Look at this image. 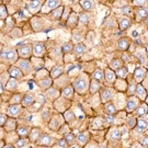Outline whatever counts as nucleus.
<instances>
[{"label":"nucleus","instance_id":"nucleus-64","mask_svg":"<svg viewBox=\"0 0 148 148\" xmlns=\"http://www.w3.org/2000/svg\"><path fill=\"white\" fill-rule=\"evenodd\" d=\"M40 148H45V147H40Z\"/></svg>","mask_w":148,"mask_h":148},{"label":"nucleus","instance_id":"nucleus-35","mask_svg":"<svg viewBox=\"0 0 148 148\" xmlns=\"http://www.w3.org/2000/svg\"><path fill=\"white\" fill-rule=\"evenodd\" d=\"M31 24H32V27L34 29L35 32H38L42 30V23H41V21H40L37 18H33V19H32Z\"/></svg>","mask_w":148,"mask_h":148},{"label":"nucleus","instance_id":"nucleus-43","mask_svg":"<svg viewBox=\"0 0 148 148\" xmlns=\"http://www.w3.org/2000/svg\"><path fill=\"white\" fill-rule=\"evenodd\" d=\"M49 127L52 128V130H59L60 127H62V124L58 122V120L57 119H53L52 121H51V123H49Z\"/></svg>","mask_w":148,"mask_h":148},{"label":"nucleus","instance_id":"nucleus-7","mask_svg":"<svg viewBox=\"0 0 148 148\" xmlns=\"http://www.w3.org/2000/svg\"><path fill=\"white\" fill-rule=\"evenodd\" d=\"M21 112V106L20 104H11L9 108H8V111H7V115L8 116L14 119Z\"/></svg>","mask_w":148,"mask_h":148},{"label":"nucleus","instance_id":"nucleus-42","mask_svg":"<svg viewBox=\"0 0 148 148\" xmlns=\"http://www.w3.org/2000/svg\"><path fill=\"white\" fill-rule=\"evenodd\" d=\"M62 49H63L64 54H68L74 51V45L71 43H65L63 45V47H62Z\"/></svg>","mask_w":148,"mask_h":148},{"label":"nucleus","instance_id":"nucleus-33","mask_svg":"<svg viewBox=\"0 0 148 148\" xmlns=\"http://www.w3.org/2000/svg\"><path fill=\"white\" fill-rule=\"evenodd\" d=\"M16 133H18L21 137H25V136H30L31 131H30V128L27 126H21L16 130Z\"/></svg>","mask_w":148,"mask_h":148},{"label":"nucleus","instance_id":"nucleus-44","mask_svg":"<svg viewBox=\"0 0 148 148\" xmlns=\"http://www.w3.org/2000/svg\"><path fill=\"white\" fill-rule=\"evenodd\" d=\"M5 124H7V126L9 125V127L7 128L8 131H13L16 126V122L14 121V119H12V117H11V119H8V121H7Z\"/></svg>","mask_w":148,"mask_h":148},{"label":"nucleus","instance_id":"nucleus-29","mask_svg":"<svg viewBox=\"0 0 148 148\" xmlns=\"http://www.w3.org/2000/svg\"><path fill=\"white\" fill-rule=\"evenodd\" d=\"M18 80L14 79V78H10L9 81L7 82V85H5V88L8 90H10V91H13V90H16L18 88Z\"/></svg>","mask_w":148,"mask_h":148},{"label":"nucleus","instance_id":"nucleus-27","mask_svg":"<svg viewBox=\"0 0 148 148\" xmlns=\"http://www.w3.org/2000/svg\"><path fill=\"white\" fill-rule=\"evenodd\" d=\"M130 47V41L126 37H123L119 41V48L122 49V51H127Z\"/></svg>","mask_w":148,"mask_h":148},{"label":"nucleus","instance_id":"nucleus-45","mask_svg":"<svg viewBox=\"0 0 148 148\" xmlns=\"http://www.w3.org/2000/svg\"><path fill=\"white\" fill-rule=\"evenodd\" d=\"M0 18H1V21H3L5 19L8 18V10L5 9V7L3 5H1V7H0Z\"/></svg>","mask_w":148,"mask_h":148},{"label":"nucleus","instance_id":"nucleus-13","mask_svg":"<svg viewBox=\"0 0 148 148\" xmlns=\"http://www.w3.org/2000/svg\"><path fill=\"white\" fill-rule=\"evenodd\" d=\"M38 86L42 88V89H49V87L52 86L53 84V79L51 78V77H45V78H43V79L38 80Z\"/></svg>","mask_w":148,"mask_h":148},{"label":"nucleus","instance_id":"nucleus-34","mask_svg":"<svg viewBox=\"0 0 148 148\" xmlns=\"http://www.w3.org/2000/svg\"><path fill=\"white\" fill-rule=\"evenodd\" d=\"M89 90H90V92H91V93H95V92H98V91L100 90V82H99V81H97V80H91Z\"/></svg>","mask_w":148,"mask_h":148},{"label":"nucleus","instance_id":"nucleus-57","mask_svg":"<svg viewBox=\"0 0 148 148\" xmlns=\"http://www.w3.org/2000/svg\"><path fill=\"white\" fill-rule=\"evenodd\" d=\"M106 120L108 123H112V122L114 121V117H113V115H106Z\"/></svg>","mask_w":148,"mask_h":148},{"label":"nucleus","instance_id":"nucleus-30","mask_svg":"<svg viewBox=\"0 0 148 148\" xmlns=\"http://www.w3.org/2000/svg\"><path fill=\"white\" fill-rule=\"evenodd\" d=\"M127 74H128V70H127L126 67H121V68H119L117 70H115V75H116V77H119L120 79H125Z\"/></svg>","mask_w":148,"mask_h":148},{"label":"nucleus","instance_id":"nucleus-36","mask_svg":"<svg viewBox=\"0 0 148 148\" xmlns=\"http://www.w3.org/2000/svg\"><path fill=\"white\" fill-rule=\"evenodd\" d=\"M121 67H122V62L120 59H113L109 64V68L112 69V70H117V69L121 68Z\"/></svg>","mask_w":148,"mask_h":148},{"label":"nucleus","instance_id":"nucleus-51","mask_svg":"<svg viewBox=\"0 0 148 148\" xmlns=\"http://www.w3.org/2000/svg\"><path fill=\"white\" fill-rule=\"evenodd\" d=\"M8 115H5V114H1V121H0V125H1V127H5V123H7V121H8Z\"/></svg>","mask_w":148,"mask_h":148},{"label":"nucleus","instance_id":"nucleus-49","mask_svg":"<svg viewBox=\"0 0 148 148\" xmlns=\"http://www.w3.org/2000/svg\"><path fill=\"white\" fill-rule=\"evenodd\" d=\"M136 124H137V121H136V119H134V117H131V119L127 120V126L131 127V128H135Z\"/></svg>","mask_w":148,"mask_h":148},{"label":"nucleus","instance_id":"nucleus-22","mask_svg":"<svg viewBox=\"0 0 148 148\" xmlns=\"http://www.w3.org/2000/svg\"><path fill=\"white\" fill-rule=\"evenodd\" d=\"M62 74H63V68L60 66H54L52 70H51V78L52 79H56Z\"/></svg>","mask_w":148,"mask_h":148},{"label":"nucleus","instance_id":"nucleus-52","mask_svg":"<svg viewBox=\"0 0 148 148\" xmlns=\"http://www.w3.org/2000/svg\"><path fill=\"white\" fill-rule=\"evenodd\" d=\"M57 145H58L60 148H66V146H67L68 144H67L65 138H62V139H59L58 142H57Z\"/></svg>","mask_w":148,"mask_h":148},{"label":"nucleus","instance_id":"nucleus-28","mask_svg":"<svg viewBox=\"0 0 148 148\" xmlns=\"http://www.w3.org/2000/svg\"><path fill=\"white\" fill-rule=\"evenodd\" d=\"M147 16H148V10L146 8H140V9H138L137 12H136V16H137L138 21L146 19Z\"/></svg>","mask_w":148,"mask_h":148},{"label":"nucleus","instance_id":"nucleus-40","mask_svg":"<svg viewBox=\"0 0 148 148\" xmlns=\"http://www.w3.org/2000/svg\"><path fill=\"white\" fill-rule=\"evenodd\" d=\"M65 139H66V142L68 145H74L75 142L77 140L76 137L74 136V134H71V133H67V134H65Z\"/></svg>","mask_w":148,"mask_h":148},{"label":"nucleus","instance_id":"nucleus-17","mask_svg":"<svg viewBox=\"0 0 148 148\" xmlns=\"http://www.w3.org/2000/svg\"><path fill=\"white\" fill-rule=\"evenodd\" d=\"M37 143L40 144L41 146H49L52 144V138L47 134H43L42 136L40 137V139L37 140Z\"/></svg>","mask_w":148,"mask_h":148},{"label":"nucleus","instance_id":"nucleus-11","mask_svg":"<svg viewBox=\"0 0 148 148\" xmlns=\"http://www.w3.org/2000/svg\"><path fill=\"white\" fill-rule=\"evenodd\" d=\"M60 5H62V2L57 1V0H47V1H45V7L44 8H48L47 12H52L55 9H57Z\"/></svg>","mask_w":148,"mask_h":148},{"label":"nucleus","instance_id":"nucleus-56","mask_svg":"<svg viewBox=\"0 0 148 148\" xmlns=\"http://www.w3.org/2000/svg\"><path fill=\"white\" fill-rule=\"evenodd\" d=\"M62 53H63V49L59 47V46H56L55 49H54V54H55V55H60Z\"/></svg>","mask_w":148,"mask_h":148},{"label":"nucleus","instance_id":"nucleus-21","mask_svg":"<svg viewBox=\"0 0 148 148\" xmlns=\"http://www.w3.org/2000/svg\"><path fill=\"white\" fill-rule=\"evenodd\" d=\"M78 21H79V16H77V14H76L75 12H73V13L69 16L68 19H67V25H68V27H76Z\"/></svg>","mask_w":148,"mask_h":148},{"label":"nucleus","instance_id":"nucleus-25","mask_svg":"<svg viewBox=\"0 0 148 148\" xmlns=\"http://www.w3.org/2000/svg\"><path fill=\"white\" fill-rule=\"evenodd\" d=\"M63 11H64L63 7H58L57 9H55L54 11L51 12V16H52V18H53L54 20H59L63 16Z\"/></svg>","mask_w":148,"mask_h":148},{"label":"nucleus","instance_id":"nucleus-26","mask_svg":"<svg viewBox=\"0 0 148 148\" xmlns=\"http://www.w3.org/2000/svg\"><path fill=\"white\" fill-rule=\"evenodd\" d=\"M115 89L119 91H125L127 89V85L125 82V79H119L115 80Z\"/></svg>","mask_w":148,"mask_h":148},{"label":"nucleus","instance_id":"nucleus-8","mask_svg":"<svg viewBox=\"0 0 148 148\" xmlns=\"http://www.w3.org/2000/svg\"><path fill=\"white\" fill-rule=\"evenodd\" d=\"M9 75H10L11 78H14V79H21L22 77L24 76L23 73L21 71V69L16 66H11L9 68Z\"/></svg>","mask_w":148,"mask_h":148},{"label":"nucleus","instance_id":"nucleus-47","mask_svg":"<svg viewBox=\"0 0 148 148\" xmlns=\"http://www.w3.org/2000/svg\"><path fill=\"white\" fill-rule=\"evenodd\" d=\"M90 19V16L88 14V13H81L79 16V22L80 23H87V22L89 21Z\"/></svg>","mask_w":148,"mask_h":148},{"label":"nucleus","instance_id":"nucleus-9","mask_svg":"<svg viewBox=\"0 0 148 148\" xmlns=\"http://www.w3.org/2000/svg\"><path fill=\"white\" fill-rule=\"evenodd\" d=\"M135 95L137 97L139 100H142V101H145L146 100V98H147V92H146L145 88H144L140 84H138V85L136 86V89H135Z\"/></svg>","mask_w":148,"mask_h":148},{"label":"nucleus","instance_id":"nucleus-50","mask_svg":"<svg viewBox=\"0 0 148 148\" xmlns=\"http://www.w3.org/2000/svg\"><path fill=\"white\" fill-rule=\"evenodd\" d=\"M27 142H29V140H27V138H20V139H18V142H16V146H18V147H23V146H25V145H27Z\"/></svg>","mask_w":148,"mask_h":148},{"label":"nucleus","instance_id":"nucleus-3","mask_svg":"<svg viewBox=\"0 0 148 148\" xmlns=\"http://www.w3.org/2000/svg\"><path fill=\"white\" fill-rule=\"evenodd\" d=\"M32 53H33V46H31L30 44H23L18 47V54L23 59H27Z\"/></svg>","mask_w":148,"mask_h":148},{"label":"nucleus","instance_id":"nucleus-23","mask_svg":"<svg viewBox=\"0 0 148 148\" xmlns=\"http://www.w3.org/2000/svg\"><path fill=\"white\" fill-rule=\"evenodd\" d=\"M41 136H42L41 135V131L38 128H33L31 133H30V140L31 142H37Z\"/></svg>","mask_w":148,"mask_h":148},{"label":"nucleus","instance_id":"nucleus-53","mask_svg":"<svg viewBox=\"0 0 148 148\" xmlns=\"http://www.w3.org/2000/svg\"><path fill=\"white\" fill-rule=\"evenodd\" d=\"M21 95H13V98H12V100H11V103L12 104H16L14 102H18V101H22V99H23V97H20Z\"/></svg>","mask_w":148,"mask_h":148},{"label":"nucleus","instance_id":"nucleus-19","mask_svg":"<svg viewBox=\"0 0 148 148\" xmlns=\"http://www.w3.org/2000/svg\"><path fill=\"white\" fill-rule=\"evenodd\" d=\"M148 127V123L145 120H143V119H139L137 121V124H136V126H135V130H136V132H139L142 133L144 132L146 128Z\"/></svg>","mask_w":148,"mask_h":148},{"label":"nucleus","instance_id":"nucleus-61","mask_svg":"<svg viewBox=\"0 0 148 148\" xmlns=\"http://www.w3.org/2000/svg\"><path fill=\"white\" fill-rule=\"evenodd\" d=\"M3 148H14L13 146H11V145H7V146H5Z\"/></svg>","mask_w":148,"mask_h":148},{"label":"nucleus","instance_id":"nucleus-62","mask_svg":"<svg viewBox=\"0 0 148 148\" xmlns=\"http://www.w3.org/2000/svg\"><path fill=\"white\" fill-rule=\"evenodd\" d=\"M100 148H106V145H101Z\"/></svg>","mask_w":148,"mask_h":148},{"label":"nucleus","instance_id":"nucleus-48","mask_svg":"<svg viewBox=\"0 0 148 148\" xmlns=\"http://www.w3.org/2000/svg\"><path fill=\"white\" fill-rule=\"evenodd\" d=\"M111 138L112 139H114V140H116V139H119V138L121 137V133H120V131L119 130H112L111 131Z\"/></svg>","mask_w":148,"mask_h":148},{"label":"nucleus","instance_id":"nucleus-63","mask_svg":"<svg viewBox=\"0 0 148 148\" xmlns=\"http://www.w3.org/2000/svg\"><path fill=\"white\" fill-rule=\"evenodd\" d=\"M146 55L148 56V46H147V48H146Z\"/></svg>","mask_w":148,"mask_h":148},{"label":"nucleus","instance_id":"nucleus-60","mask_svg":"<svg viewBox=\"0 0 148 148\" xmlns=\"http://www.w3.org/2000/svg\"><path fill=\"white\" fill-rule=\"evenodd\" d=\"M132 35H133V37H137L138 36V32L137 31H134V32H133Z\"/></svg>","mask_w":148,"mask_h":148},{"label":"nucleus","instance_id":"nucleus-59","mask_svg":"<svg viewBox=\"0 0 148 148\" xmlns=\"http://www.w3.org/2000/svg\"><path fill=\"white\" fill-rule=\"evenodd\" d=\"M146 3V1H134V5H144Z\"/></svg>","mask_w":148,"mask_h":148},{"label":"nucleus","instance_id":"nucleus-31","mask_svg":"<svg viewBox=\"0 0 148 148\" xmlns=\"http://www.w3.org/2000/svg\"><path fill=\"white\" fill-rule=\"evenodd\" d=\"M92 77H93V80H97V81H103V80L106 79V77H104V73L101 70V69H98V70H95L93 75H92Z\"/></svg>","mask_w":148,"mask_h":148},{"label":"nucleus","instance_id":"nucleus-5","mask_svg":"<svg viewBox=\"0 0 148 148\" xmlns=\"http://www.w3.org/2000/svg\"><path fill=\"white\" fill-rule=\"evenodd\" d=\"M18 67L21 69V71L23 73V75H27L31 73V63L30 60L27 59H19V63H18Z\"/></svg>","mask_w":148,"mask_h":148},{"label":"nucleus","instance_id":"nucleus-12","mask_svg":"<svg viewBox=\"0 0 148 148\" xmlns=\"http://www.w3.org/2000/svg\"><path fill=\"white\" fill-rule=\"evenodd\" d=\"M139 106V102L138 100H136L135 98H131V99H128L126 103V111L127 112H133L134 110H136Z\"/></svg>","mask_w":148,"mask_h":148},{"label":"nucleus","instance_id":"nucleus-41","mask_svg":"<svg viewBox=\"0 0 148 148\" xmlns=\"http://www.w3.org/2000/svg\"><path fill=\"white\" fill-rule=\"evenodd\" d=\"M64 119L66 120V122H71L75 120V113L70 110H67V111L64 113Z\"/></svg>","mask_w":148,"mask_h":148},{"label":"nucleus","instance_id":"nucleus-54","mask_svg":"<svg viewBox=\"0 0 148 148\" xmlns=\"http://www.w3.org/2000/svg\"><path fill=\"white\" fill-rule=\"evenodd\" d=\"M131 7H123L122 8V13H124V14H128V13H131Z\"/></svg>","mask_w":148,"mask_h":148},{"label":"nucleus","instance_id":"nucleus-38","mask_svg":"<svg viewBox=\"0 0 148 148\" xmlns=\"http://www.w3.org/2000/svg\"><path fill=\"white\" fill-rule=\"evenodd\" d=\"M79 3L81 5V7H82V9L86 11H90L91 9H92V1H89V0H81V1H79Z\"/></svg>","mask_w":148,"mask_h":148},{"label":"nucleus","instance_id":"nucleus-24","mask_svg":"<svg viewBox=\"0 0 148 148\" xmlns=\"http://www.w3.org/2000/svg\"><path fill=\"white\" fill-rule=\"evenodd\" d=\"M46 95H47L49 100H55L59 97V92L54 88H49V89L46 90Z\"/></svg>","mask_w":148,"mask_h":148},{"label":"nucleus","instance_id":"nucleus-14","mask_svg":"<svg viewBox=\"0 0 148 148\" xmlns=\"http://www.w3.org/2000/svg\"><path fill=\"white\" fill-rule=\"evenodd\" d=\"M104 77H106V81H109V82H114V81L116 80L115 71L110 68H106V70H104Z\"/></svg>","mask_w":148,"mask_h":148},{"label":"nucleus","instance_id":"nucleus-1","mask_svg":"<svg viewBox=\"0 0 148 148\" xmlns=\"http://www.w3.org/2000/svg\"><path fill=\"white\" fill-rule=\"evenodd\" d=\"M74 89L80 93V95H85L86 92H87V90L88 88L90 87V84L88 82V79H86L85 77H79V78H77V79L74 81Z\"/></svg>","mask_w":148,"mask_h":148},{"label":"nucleus","instance_id":"nucleus-37","mask_svg":"<svg viewBox=\"0 0 148 148\" xmlns=\"http://www.w3.org/2000/svg\"><path fill=\"white\" fill-rule=\"evenodd\" d=\"M130 27H131V22L128 19H122L121 21L119 22V27H120L121 31H125Z\"/></svg>","mask_w":148,"mask_h":148},{"label":"nucleus","instance_id":"nucleus-46","mask_svg":"<svg viewBox=\"0 0 148 148\" xmlns=\"http://www.w3.org/2000/svg\"><path fill=\"white\" fill-rule=\"evenodd\" d=\"M147 113V106H139L137 108V115L138 116H143L144 114Z\"/></svg>","mask_w":148,"mask_h":148},{"label":"nucleus","instance_id":"nucleus-2","mask_svg":"<svg viewBox=\"0 0 148 148\" xmlns=\"http://www.w3.org/2000/svg\"><path fill=\"white\" fill-rule=\"evenodd\" d=\"M18 57H19L18 51L13 49V48H8L5 52L1 53V58H2V60H8V62H11V63L18 60Z\"/></svg>","mask_w":148,"mask_h":148},{"label":"nucleus","instance_id":"nucleus-10","mask_svg":"<svg viewBox=\"0 0 148 148\" xmlns=\"http://www.w3.org/2000/svg\"><path fill=\"white\" fill-rule=\"evenodd\" d=\"M146 75V69L144 67H137L134 71V78L137 82H142Z\"/></svg>","mask_w":148,"mask_h":148},{"label":"nucleus","instance_id":"nucleus-16","mask_svg":"<svg viewBox=\"0 0 148 148\" xmlns=\"http://www.w3.org/2000/svg\"><path fill=\"white\" fill-rule=\"evenodd\" d=\"M74 92H75L74 87L73 86H67L62 91V95H63L64 98H66V99H71L73 95H74Z\"/></svg>","mask_w":148,"mask_h":148},{"label":"nucleus","instance_id":"nucleus-55","mask_svg":"<svg viewBox=\"0 0 148 148\" xmlns=\"http://www.w3.org/2000/svg\"><path fill=\"white\" fill-rule=\"evenodd\" d=\"M137 52H138V53L136 54V55H137V57H138V58H140V62H142V63H145V59H146V57L142 55V52H143V51H137Z\"/></svg>","mask_w":148,"mask_h":148},{"label":"nucleus","instance_id":"nucleus-20","mask_svg":"<svg viewBox=\"0 0 148 148\" xmlns=\"http://www.w3.org/2000/svg\"><path fill=\"white\" fill-rule=\"evenodd\" d=\"M75 53L76 56H80V55H82V54L86 52V45L85 44H82V43H78V44H76L74 46V51H73Z\"/></svg>","mask_w":148,"mask_h":148},{"label":"nucleus","instance_id":"nucleus-18","mask_svg":"<svg viewBox=\"0 0 148 148\" xmlns=\"http://www.w3.org/2000/svg\"><path fill=\"white\" fill-rule=\"evenodd\" d=\"M33 102H34V95H32V93H27L25 95H23L21 104L23 106H31Z\"/></svg>","mask_w":148,"mask_h":148},{"label":"nucleus","instance_id":"nucleus-6","mask_svg":"<svg viewBox=\"0 0 148 148\" xmlns=\"http://www.w3.org/2000/svg\"><path fill=\"white\" fill-rule=\"evenodd\" d=\"M43 1L41 0H35V1H30V2H27V9L31 13H37L38 11L41 10V5H42Z\"/></svg>","mask_w":148,"mask_h":148},{"label":"nucleus","instance_id":"nucleus-39","mask_svg":"<svg viewBox=\"0 0 148 148\" xmlns=\"http://www.w3.org/2000/svg\"><path fill=\"white\" fill-rule=\"evenodd\" d=\"M87 140H88V135H87L86 133H81V134L78 135V137H77V142H78V144L81 145V146L86 145V144H87Z\"/></svg>","mask_w":148,"mask_h":148},{"label":"nucleus","instance_id":"nucleus-15","mask_svg":"<svg viewBox=\"0 0 148 148\" xmlns=\"http://www.w3.org/2000/svg\"><path fill=\"white\" fill-rule=\"evenodd\" d=\"M100 95H101V100H102V102H104V103H108L112 99V92L109 89H106V88L101 89Z\"/></svg>","mask_w":148,"mask_h":148},{"label":"nucleus","instance_id":"nucleus-32","mask_svg":"<svg viewBox=\"0 0 148 148\" xmlns=\"http://www.w3.org/2000/svg\"><path fill=\"white\" fill-rule=\"evenodd\" d=\"M106 111L108 113V115H114L116 113V108L112 102H108V103H106Z\"/></svg>","mask_w":148,"mask_h":148},{"label":"nucleus","instance_id":"nucleus-58","mask_svg":"<svg viewBox=\"0 0 148 148\" xmlns=\"http://www.w3.org/2000/svg\"><path fill=\"white\" fill-rule=\"evenodd\" d=\"M142 145H144V146L147 147L148 146V137H144L143 139H142Z\"/></svg>","mask_w":148,"mask_h":148},{"label":"nucleus","instance_id":"nucleus-4","mask_svg":"<svg viewBox=\"0 0 148 148\" xmlns=\"http://www.w3.org/2000/svg\"><path fill=\"white\" fill-rule=\"evenodd\" d=\"M46 53V47L42 42H35L33 44V54L37 58H42Z\"/></svg>","mask_w":148,"mask_h":148}]
</instances>
